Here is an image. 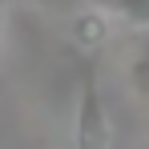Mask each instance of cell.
<instances>
[{
  "label": "cell",
  "instance_id": "3957f363",
  "mask_svg": "<svg viewBox=\"0 0 149 149\" xmlns=\"http://www.w3.org/2000/svg\"><path fill=\"white\" fill-rule=\"evenodd\" d=\"M109 16H121L137 28H149V0H101Z\"/></svg>",
  "mask_w": 149,
  "mask_h": 149
},
{
  "label": "cell",
  "instance_id": "6da1fadb",
  "mask_svg": "<svg viewBox=\"0 0 149 149\" xmlns=\"http://www.w3.org/2000/svg\"><path fill=\"white\" fill-rule=\"evenodd\" d=\"M113 129H109V113L101 101L97 69L93 61H85L81 69V93H77V125H73V145L77 149H109Z\"/></svg>",
  "mask_w": 149,
  "mask_h": 149
},
{
  "label": "cell",
  "instance_id": "5b68a950",
  "mask_svg": "<svg viewBox=\"0 0 149 149\" xmlns=\"http://www.w3.org/2000/svg\"><path fill=\"white\" fill-rule=\"evenodd\" d=\"M0 28H4V0H0Z\"/></svg>",
  "mask_w": 149,
  "mask_h": 149
},
{
  "label": "cell",
  "instance_id": "277c9868",
  "mask_svg": "<svg viewBox=\"0 0 149 149\" xmlns=\"http://www.w3.org/2000/svg\"><path fill=\"white\" fill-rule=\"evenodd\" d=\"M36 8H45L52 16H65V20H77L81 12H89V4L85 0H32Z\"/></svg>",
  "mask_w": 149,
  "mask_h": 149
},
{
  "label": "cell",
  "instance_id": "7a4b0ae2",
  "mask_svg": "<svg viewBox=\"0 0 149 149\" xmlns=\"http://www.w3.org/2000/svg\"><path fill=\"white\" fill-rule=\"evenodd\" d=\"M73 36L81 49H101V40H109V12L105 8H89L73 20Z\"/></svg>",
  "mask_w": 149,
  "mask_h": 149
}]
</instances>
